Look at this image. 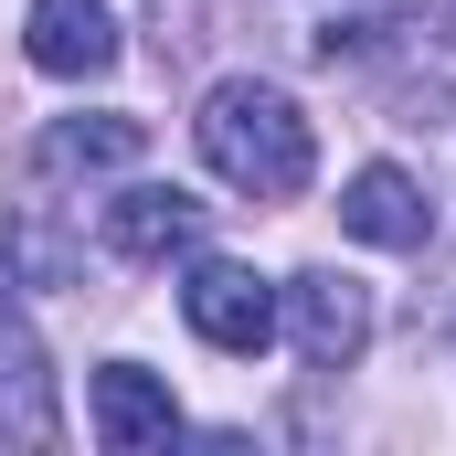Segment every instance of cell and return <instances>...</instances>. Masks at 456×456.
I'll return each mask as SVG.
<instances>
[{
  "instance_id": "cell-6",
  "label": "cell",
  "mask_w": 456,
  "mask_h": 456,
  "mask_svg": "<svg viewBox=\"0 0 456 456\" xmlns=\"http://www.w3.org/2000/svg\"><path fill=\"white\" fill-rule=\"evenodd\" d=\"M340 224L361 233V244H382V255H425V244H436V202H425V181H414V170L371 159V170H350Z\"/></svg>"
},
{
  "instance_id": "cell-8",
  "label": "cell",
  "mask_w": 456,
  "mask_h": 456,
  "mask_svg": "<svg viewBox=\"0 0 456 456\" xmlns=\"http://www.w3.org/2000/svg\"><path fill=\"white\" fill-rule=\"evenodd\" d=\"M21 53H32L43 75H64V86L107 75V64H117V21H107V0H32V11H21Z\"/></svg>"
},
{
  "instance_id": "cell-7",
  "label": "cell",
  "mask_w": 456,
  "mask_h": 456,
  "mask_svg": "<svg viewBox=\"0 0 456 456\" xmlns=\"http://www.w3.org/2000/svg\"><path fill=\"white\" fill-rule=\"evenodd\" d=\"M202 224H213V202H191L181 181L159 191V181H127L107 202V255H127V265H159V255H191L202 244Z\"/></svg>"
},
{
  "instance_id": "cell-1",
  "label": "cell",
  "mask_w": 456,
  "mask_h": 456,
  "mask_svg": "<svg viewBox=\"0 0 456 456\" xmlns=\"http://www.w3.org/2000/svg\"><path fill=\"white\" fill-rule=\"evenodd\" d=\"M191 138H202V170L244 191V202H287V191H308V170H319V138H308V117L287 86H265V75H224L202 117H191Z\"/></svg>"
},
{
  "instance_id": "cell-4",
  "label": "cell",
  "mask_w": 456,
  "mask_h": 456,
  "mask_svg": "<svg viewBox=\"0 0 456 456\" xmlns=\"http://www.w3.org/2000/svg\"><path fill=\"white\" fill-rule=\"evenodd\" d=\"M181 319H191L213 350L255 361V350L276 340V287H265L255 265H233V255H191V276H181Z\"/></svg>"
},
{
  "instance_id": "cell-3",
  "label": "cell",
  "mask_w": 456,
  "mask_h": 456,
  "mask_svg": "<svg viewBox=\"0 0 456 456\" xmlns=\"http://www.w3.org/2000/svg\"><path fill=\"white\" fill-rule=\"evenodd\" d=\"M276 330L297 340L308 371H350V361L371 350V287L340 276V265H308V276L276 287Z\"/></svg>"
},
{
  "instance_id": "cell-2",
  "label": "cell",
  "mask_w": 456,
  "mask_h": 456,
  "mask_svg": "<svg viewBox=\"0 0 456 456\" xmlns=\"http://www.w3.org/2000/svg\"><path fill=\"white\" fill-rule=\"evenodd\" d=\"M53 436H64V393H53L32 308H21V265L0 255V446H53Z\"/></svg>"
},
{
  "instance_id": "cell-9",
  "label": "cell",
  "mask_w": 456,
  "mask_h": 456,
  "mask_svg": "<svg viewBox=\"0 0 456 456\" xmlns=\"http://www.w3.org/2000/svg\"><path fill=\"white\" fill-rule=\"evenodd\" d=\"M149 149V127L138 117H53L43 138H32V181H96V170H127Z\"/></svg>"
},
{
  "instance_id": "cell-5",
  "label": "cell",
  "mask_w": 456,
  "mask_h": 456,
  "mask_svg": "<svg viewBox=\"0 0 456 456\" xmlns=\"http://www.w3.org/2000/svg\"><path fill=\"white\" fill-rule=\"evenodd\" d=\"M86 425H96L107 456H149V446L181 436V403H170V382H159L149 361H107V371L86 382Z\"/></svg>"
}]
</instances>
